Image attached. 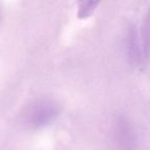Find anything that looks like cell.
Returning <instances> with one entry per match:
<instances>
[{"mask_svg": "<svg viewBox=\"0 0 150 150\" xmlns=\"http://www.w3.org/2000/svg\"><path fill=\"white\" fill-rule=\"evenodd\" d=\"M59 112V106L54 101L40 99L32 102L26 108L24 118L28 125L34 129H39L50 125L58 117Z\"/></svg>", "mask_w": 150, "mask_h": 150, "instance_id": "1", "label": "cell"}, {"mask_svg": "<svg viewBox=\"0 0 150 150\" xmlns=\"http://www.w3.org/2000/svg\"><path fill=\"white\" fill-rule=\"evenodd\" d=\"M114 139L118 150H137V136L127 117L118 116L114 122Z\"/></svg>", "mask_w": 150, "mask_h": 150, "instance_id": "2", "label": "cell"}, {"mask_svg": "<svg viewBox=\"0 0 150 150\" xmlns=\"http://www.w3.org/2000/svg\"><path fill=\"white\" fill-rule=\"evenodd\" d=\"M125 48H127L129 60L132 64L139 65L146 58L142 38L139 36L135 27H131L127 31V38H125Z\"/></svg>", "mask_w": 150, "mask_h": 150, "instance_id": "3", "label": "cell"}, {"mask_svg": "<svg viewBox=\"0 0 150 150\" xmlns=\"http://www.w3.org/2000/svg\"><path fill=\"white\" fill-rule=\"evenodd\" d=\"M101 0H78L77 17L80 20H84L91 17L96 11Z\"/></svg>", "mask_w": 150, "mask_h": 150, "instance_id": "4", "label": "cell"}, {"mask_svg": "<svg viewBox=\"0 0 150 150\" xmlns=\"http://www.w3.org/2000/svg\"><path fill=\"white\" fill-rule=\"evenodd\" d=\"M142 43H143L144 52H145L146 58L150 57V8L148 11V13L146 16L145 23L142 30Z\"/></svg>", "mask_w": 150, "mask_h": 150, "instance_id": "5", "label": "cell"}]
</instances>
